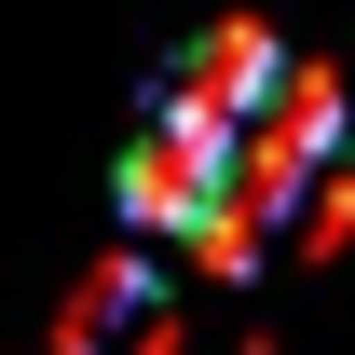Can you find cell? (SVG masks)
<instances>
[{
    "instance_id": "obj_1",
    "label": "cell",
    "mask_w": 355,
    "mask_h": 355,
    "mask_svg": "<svg viewBox=\"0 0 355 355\" xmlns=\"http://www.w3.org/2000/svg\"><path fill=\"white\" fill-rule=\"evenodd\" d=\"M55 355H178V301L150 260H96L55 301Z\"/></svg>"
},
{
    "instance_id": "obj_3",
    "label": "cell",
    "mask_w": 355,
    "mask_h": 355,
    "mask_svg": "<svg viewBox=\"0 0 355 355\" xmlns=\"http://www.w3.org/2000/svg\"><path fill=\"white\" fill-rule=\"evenodd\" d=\"M219 191V137L205 123H178V110H150L137 123V150H123V219L137 232H191V205Z\"/></svg>"
},
{
    "instance_id": "obj_2",
    "label": "cell",
    "mask_w": 355,
    "mask_h": 355,
    "mask_svg": "<svg viewBox=\"0 0 355 355\" xmlns=\"http://www.w3.org/2000/svg\"><path fill=\"white\" fill-rule=\"evenodd\" d=\"M273 69H287V42H273V28H205V42L164 69V96H150V110H178V123L232 137V123H246V110L273 96Z\"/></svg>"
}]
</instances>
